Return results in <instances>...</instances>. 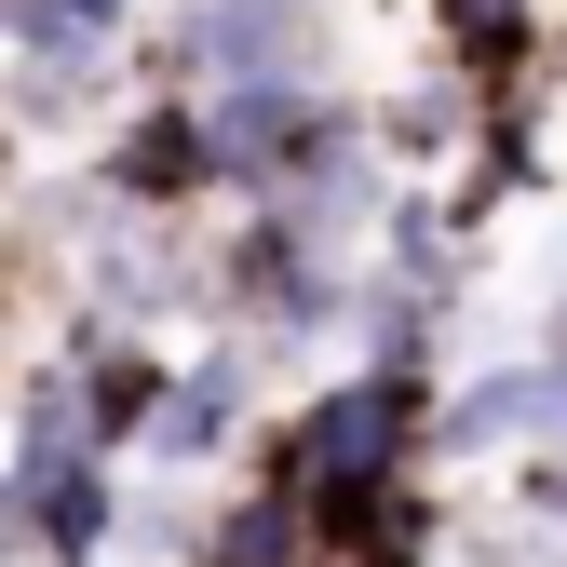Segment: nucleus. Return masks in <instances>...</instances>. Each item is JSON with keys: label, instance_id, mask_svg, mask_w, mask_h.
I'll list each match as a JSON object with an SVG mask.
<instances>
[{"label": "nucleus", "instance_id": "1", "mask_svg": "<svg viewBox=\"0 0 567 567\" xmlns=\"http://www.w3.org/2000/svg\"><path fill=\"white\" fill-rule=\"evenodd\" d=\"M203 298H217V324L244 311L257 351H298V338L351 324V257H324L284 203H244V217L217 230V257H203Z\"/></svg>", "mask_w": 567, "mask_h": 567}, {"label": "nucleus", "instance_id": "2", "mask_svg": "<svg viewBox=\"0 0 567 567\" xmlns=\"http://www.w3.org/2000/svg\"><path fill=\"white\" fill-rule=\"evenodd\" d=\"M257 446V338H203V351H176V392H163V433H150V460L135 473H163V486H217L230 460Z\"/></svg>", "mask_w": 567, "mask_h": 567}, {"label": "nucleus", "instance_id": "3", "mask_svg": "<svg viewBox=\"0 0 567 567\" xmlns=\"http://www.w3.org/2000/svg\"><path fill=\"white\" fill-rule=\"evenodd\" d=\"M109 203H122L135 230H176L189 203H230L203 95H150V109H122V135H109Z\"/></svg>", "mask_w": 567, "mask_h": 567}, {"label": "nucleus", "instance_id": "4", "mask_svg": "<svg viewBox=\"0 0 567 567\" xmlns=\"http://www.w3.org/2000/svg\"><path fill=\"white\" fill-rule=\"evenodd\" d=\"M540 446H567V365L554 351H514V365L446 379V405H433V460L446 473L460 460H540Z\"/></svg>", "mask_w": 567, "mask_h": 567}, {"label": "nucleus", "instance_id": "5", "mask_svg": "<svg viewBox=\"0 0 567 567\" xmlns=\"http://www.w3.org/2000/svg\"><path fill=\"white\" fill-rule=\"evenodd\" d=\"M176 68H189V95L311 82V68H324V28H311V0H189V14H176Z\"/></svg>", "mask_w": 567, "mask_h": 567}, {"label": "nucleus", "instance_id": "6", "mask_svg": "<svg viewBox=\"0 0 567 567\" xmlns=\"http://www.w3.org/2000/svg\"><path fill=\"white\" fill-rule=\"evenodd\" d=\"M68 365H82V419H95V446L135 473L150 460V433H163V392H176V351H150V338H122L109 311H68Z\"/></svg>", "mask_w": 567, "mask_h": 567}, {"label": "nucleus", "instance_id": "7", "mask_svg": "<svg viewBox=\"0 0 567 567\" xmlns=\"http://www.w3.org/2000/svg\"><path fill=\"white\" fill-rule=\"evenodd\" d=\"M28 501V567H122V527H135V473L122 460H54V473H28L14 486Z\"/></svg>", "mask_w": 567, "mask_h": 567}, {"label": "nucleus", "instance_id": "8", "mask_svg": "<svg viewBox=\"0 0 567 567\" xmlns=\"http://www.w3.org/2000/svg\"><path fill=\"white\" fill-rule=\"evenodd\" d=\"M446 324H460V284H405V270H365V284H351V365L446 379Z\"/></svg>", "mask_w": 567, "mask_h": 567}, {"label": "nucleus", "instance_id": "9", "mask_svg": "<svg viewBox=\"0 0 567 567\" xmlns=\"http://www.w3.org/2000/svg\"><path fill=\"white\" fill-rule=\"evenodd\" d=\"M189 567H324L311 501H298V486H270V473H230L217 501H203V554H189Z\"/></svg>", "mask_w": 567, "mask_h": 567}, {"label": "nucleus", "instance_id": "10", "mask_svg": "<svg viewBox=\"0 0 567 567\" xmlns=\"http://www.w3.org/2000/svg\"><path fill=\"white\" fill-rule=\"evenodd\" d=\"M433 41H446V68H460L473 95H527L554 14H540V0H433Z\"/></svg>", "mask_w": 567, "mask_h": 567}, {"label": "nucleus", "instance_id": "11", "mask_svg": "<svg viewBox=\"0 0 567 567\" xmlns=\"http://www.w3.org/2000/svg\"><path fill=\"white\" fill-rule=\"evenodd\" d=\"M82 446H95V419H82V365H68V351H41V365L14 379V446H0V473L28 486V473L82 460ZM95 460H109V446H95Z\"/></svg>", "mask_w": 567, "mask_h": 567}, {"label": "nucleus", "instance_id": "12", "mask_svg": "<svg viewBox=\"0 0 567 567\" xmlns=\"http://www.w3.org/2000/svg\"><path fill=\"white\" fill-rule=\"evenodd\" d=\"M122 28H135V0H0V41L28 68H54V82H82Z\"/></svg>", "mask_w": 567, "mask_h": 567}, {"label": "nucleus", "instance_id": "13", "mask_svg": "<svg viewBox=\"0 0 567 567\" xmlns=\"http://www.w3.org/2000/svg\"><path fill=\"white\" fill-rule=\"evenodd\" d=\"M486 122V95H446V82H419L405 109H379L365 135H379V163H405V176H433V163H460V135Z\"/></svg>", "mask_w": 567, "mask_h": 567}, {"label": "nucleus", "instance_id": "14", "mask_svg": "<svg viewBox=\"0 0 567 567\" xmlns=\"http://www.w3.org/2000/svg\"><path fill=\"white\" fill-rule=\"evenodd\" d=\"M446 554H460V514L433 501V473H419V486H405V501H392L365 540H351L338 567H446Z\"/></svg>", "mask_w": 567, "mask_h": 567}, {"label": "nucleus", "instance_id": "15", "mask_svg": "<svg viewBox=\"0 0 567 567\" xmlns=\"http://www.w3.org/2000/svg\"><path fill=\"white\" fill-rule=\"evenodd\" d=\"M473 567H567V540L514 514V527H486V540H473Z\"/></svg>", "mask_w": 567, "mask_h": 567}, {"label": "nucleus", "instance_id": "16", "mask_svg": "<svg viewBox=\"0 0 567 567\" xmlns=\"http://www.w3.org/2000/svg\"><path fill=\"white\" fill-rule=\"evenodd\" d=\"M0 567H28V501H14V473H0Z\"/></svg>", "mask_w": 567, "mask_h": 567}, {"label": "nucleus", "instance_id": "17", "mask_svg": "<svg viewBox=\"0 0 567 567\" xmlns=\"http://www.w3.org/2000/svg\"><path fill=\"white\" fill-rule=\"evenodd\" d=\"M0 163H14V150H0Z\"/></svg>", "mask_w": 567, "mask_h": 567}]
</instances>
